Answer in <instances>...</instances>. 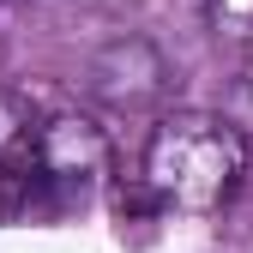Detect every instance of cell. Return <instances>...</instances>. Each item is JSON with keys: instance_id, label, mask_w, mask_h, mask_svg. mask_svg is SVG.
Listing matches in <instances>:
<instances>
[{"instance_id": "1", "label": "cell", "mask_w": 253, "mask_h": 253, "mask_svg": "<svg viewBox=\"0 0 253 253\" xmlns=\"http://www.w3.org/2000/svg\"><path fill=\"white\" fill-rule=\"evenodd\" d=\"M247 163H253V145L235 133L223 115L175 109V115H157V126L145 133L139 175H145V187H151L157 205L187 211V217H205L217 205H229V193L241 187Z\"/></svg>"}, {"instance_id": "2", "label": "cell", "mask_w": 253, "mask_h": 253, "mask_svg": "<svg viewBox=\"0 0 253 253\" xmlns=\"http://www.w3.org/2000/svg\"><path fill=\"white\" fill-rule=\"evenodd\" d=\"M84 97L109 115H151L169 97V60L151 37H109L84 60Z\"/></svg>"}, {"instance_id": "3", "label": "cell", "mask_w": 253, "mask_h": 253, "mask_svg": "<svg viewBox=\"0 0 253 253\" xmlns=\"http://www.w3.org/2000/svg\"><path fill=\"white\" fill-rule=\"evenodd\" d=\"M30 175L48 181V187H67V193L97 187V181L109 175V133L97 126V115H84V109H54Z\"/></svg>"}, {"instance_id": "4", "label": "cell", "mask_w": 253, "mask_h": 253, "mask_svg": "<svg viewBox=\"0 0 253 253\" xmlns=\"http://www.w3.org/2000/svg\"><path fill=\"white\" fill-rule=\"evenodd\" d=\"M60 103H48V90L37 84H6L0 90V175H30L37 169L42 133Z\"/></svg>"}, {"instance_id": "5", "label": "cell", "mask_w": 253, "mask_h": 253, "mask_svg": "<svg viewBox=\"0 0 253 253\" xmlns=\"http://www.w3.org/2000/svg\"><path fill=\"white\" fill-rule=\"evenodd\" d=\"M205 24L217 42L253 48V0H205Z\"/></svg>"}]
</instances>
